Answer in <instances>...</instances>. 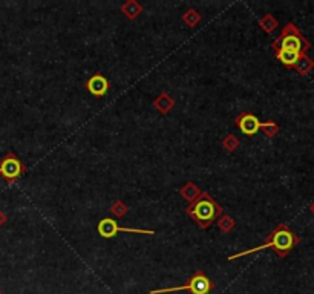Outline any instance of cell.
<instances>
[{"label":"cell","mask_w":314,"mask_h":294,"mask_svg":"<svg viewBox=\"0 0 314 294\" xmlns=\"http://www.w3.org/2000/svg\"><path fill=\"white\" fill-rule=\"evenodd\" d=\"M301 242L299 236L284 222H281L265 239V242L259 247H254V248H250V250H245V251H241V253H236L233 256H228L227 259L228 261H234L238 258H244L247 254H251V253H256V251H261V250H267V248H271L279 258H285L295 247H298Z\"/></svg>","instance_id":"obj_1"},{"label":"cell","mask_w":314,"mask_h":294,"mask_svg":"<svg viewBox=\"0 0 314 294\" xmlns=\"http://www.w3.org/2000/svg\"><path fill=\"white\" fill-rule=\"evenodd\" d=\"M186 213L200 228L206 230L213 224V221L224 214V208L213 199V196H210L207 192H201L195 202L189 204Z\"/></svg>","instance_id":"obj_2"},{"label":"cell","mask_w":314,"mask_h":294,"mask_svg":"<svg viewBox=\"0 0 314 294\" xmlns=\"http://www.w3.org/2000/svg\"><path fill=\"white\" fill-rule=\"evenodd\" d=\"M271 48L274 51H278V49H288V51L299 52V54H307V51L311 48V43L307 40V37L301 32V29L293 22H288L282 28L279 37H276L273 40Z\"/></svg>","instance_id":"obj_3"},{"label":"cell","mask_w":314,"mask_h":294,"mask_svg":"<svg viewBox=\"0 0 314 294\" xmlns=\"http://www.w3.org/2000/svg\"><path fill=\"white\" fill-rule=\"evenodd\" d=\"M214 288V284L206 276L204 271L197 270L193 276L189 279L187 284L181 287H172V288H160V290H152L150 294H166L175 293V291H190V294H209Z\"/></svg>","instance_id":"obj_4"},{"label":"cell","mask_w":314,"mask_h":294,"mask_svg":"<svg viewBox=\"0 0 314 294\" xmlns=\"http://www.w3.org/2000/svg\"><path fill=\"white\" fill-rule=\"evenodd\" d=\"M25 172H26L25 163L14 152H8L0 160V177L8 184H14Z\"/></svg>","instance_id":"obj_5"},{"label":"cell","mask_w":314,"mask_h":294,"mask_svg":"<svg viewBox=\"0 0 314 294\" xmlns=\"http://www.w3.org/2000/svg\"><path fill=\"white\" fill-rule=\"evenodd\" d=\"M97 230L100 233V236H103L106 239H110L113 238L116 233L123 231V233H135V234H149V236H153L156 234V231L153 230H141V228H127V227H120L116 224V221H113L112 218H105L99 222L97 225Z\"/></svg>","instance_id":"obj_6"},{"label":"cell","mask_w":314,"mask_h":294,"mask_svg":"<svg viewBox=\"0 0 314 294\" xmlns=\"http://www.w3.org/2000/svg\"><path fill=\"white\" fill-rule=\"evenodd\" d=\"M234 124L236 127L247 136H253L259 132L261 127V121L258 120V116L251 112H241L236 118H234Z\"/></svg>","instance_id":"obj_7"},{"label":"cell","mask_w":314,"mask_h":294,"mask_svg":"<svg viewBox=\"0 0 314 294\" xmlns=\"http://www.w3.org/2000/svg\"><path fill=\"white\" fill-rule=\"evenodd\" d=\"M85 88L88 89L89 94H92L94 97H105L106 94L110 89V82L106 79L105 75H102L100 72H97L95 75H92L86 83Z\"/></svg>","instance_id":"obj_8"},{"label":"cell","mask_w":314,"mask_h":294,"mask_svg":"<svg viewBox=\"0 0 314 294\" xmlns=\"http://www.w3.org/2000/svg\"><path fill=\"white\" fill-rule=\"evenodd\" d=\"M175 98L172 97L170 94H167V92H161L158 97L153 100V107L160 112V113H163V115H166V113H169L170 110H173V107H175Z\"/></svg>","instance_id":"obj_9"},{"label":"cell","mask_w":314,"mask_h":294,"mask_svg":"<svg viewBox=\"0 0 314 294\" xmlns=\"http://www.w3.org/2000/svg\"><path fill=\"white\" fill-rule=\"evenodd\" d=\"M302 54L299 52H295V51H288V49H278L274 51V57L288 69H293L295 65L298 63V60L301 58Z\"/></svg>","instance_id":"obj_10"},{"label":"cell","mask_w":314,"mask_h":294,"mask_svg":"<svg viewBox=\"0 0 314 294\" xmlns=\"http://www.w3.org/2000/svg\"><path fill=\"white\" fill-rule=\"evenodd\" d=\"M120 11H121L129 20H135V18L144 11V6H143L140 2H136V0H127V2H124V3L120 6Z\"/></svg>","instance_id":"obj_11"},{"label":"cell","mask_w":314,"mask_h":294,"mask_svg":"<svg viewBox=\"0 0 314 294\" xmlns=\"http://www.w3.org/2000/svg\"><path fill=\"white\" fill-rule=\"evenodd\" d=\"M180 195L183 196L189 204L195 202L200 195H201V189L195 184V183H186L181 189H180Z\"/></svg>","instance_id":"obj_12"},{"label":"cell","mask_w":314,"mask_h":294,"mask_svg":"<svg viewBox=\"0 0 314 294\" xmlns=\"http://www.w3.org/2000/svg\"><path fill=\"white\" fill-rule=\"evenodd\" d=\"M293 69H296V72H298L299 75L305 77V75H308L314 69V60L311 57H308L307 54H302Z\"/></svg>","instance_id":"obj_13"},{"label":"cell","mask_w":314,"mask_h":294,"mask_svg":"<svg viewBox=\"0 0 314 294\" xmlns=\"http://www.w3.org/2000/svg\"><path fill=\"white\" fill-rule=\"evenodd\" d=\"M258 25H259V28L262 31H265L267 34H271L279 26V22H278V18L273 14H265V15H262L258 20Z\"/></svg>","instance_id":"obj_14"},{"label":"cell","mask_w":314,"mask_h":294,"mask_svg":"<svg viewBox=\"0 0 314 294\" xmlns=\"http://www.w3.org/2000/svg\"><path fill=\"white\" fill-rule=\"evenodd\" d=\"M201 14L197 11V9H193V8H189L184 14H183V17H181V20L189 26V28H195L200 22H201Z\"/></svg>","instance_id":"obj_15"},{"label":"cell","mask_w":314,"mask_h":294,"mask_svg":"<svg viewBox=\"0 0 314 294\" xmlns=\"http://www.w3.org/2000/svg\"><path fill=\"white\" fill-rule=\"evenodd\" d=\"M259 130H262L267 138H274L279 133V124L273 120H268L265 123H261Z\"/></svg>","instance_id":"obj_16"},{"label":"cell","mask_w":314,"mask_h":294,"mask_svg":"<svg viewBox=\"0 0 314 294\" xmlns=\"http://www.w3.org/2000/svg\"><path fill=\"white\" fill-rule=\"evenodd\" d=\"M239 144H241V141H239V138L236 136V135H233V133H228V135H225L224 136V140L221 141V146L224 147V150L225 152H234L238 147H239Z\"/></svg>","instance_id":"obj_17"},{"label":"cell","mask_w":314,"mask_h":294,"mask_svg":"<svg viewBox=\"0 0 314 294\" xmlns=\"http://www.w3.org/2000/svg\"><path fill=\"white\" fill-rule=\"evenodd\" d=\"M234 227H236V222H234V219H233L230 214H222V216H219V219H218V228H219L222 233H230Z\"/></svg>","instance_id":"obj_18"},{"label":"cell","mask_w":314,"mask_h":294,"mask_svg":"<svg viewBox=\"0 0 314 294\" xmlns=\"http://www.w3.org/2000/svg\"><path fill=\"white\" fill-rule=\"evenodd\" d=\"M110 211H112V214L113 216H116V218H124L127 213H129V207L123 202V201H115L112 205H110Z\"/></svg>","instance_id":"obj_19"},{"label":"cell","mask_w":314,"mask_h":294,"mask_svg":"<svg viewBox=\"0 0 314 294\" xmlns=\"http://www.w3.org/2000/svg\"><path fill=\"white\" fill-rule=\"evenodd\" d=\"M6 221H8V216H6V213L0 210V228H2L3 225H5V222H6Z\"/></svg>","instance_id":"obj_20"},{"label":"cell","mask_w":314,"mask_h":294,"mask_svg":"<svg viewBox=\"0 0 314 294\" xmlns=\"http://www.w3.org/2000/svg\"><path fill=\"white\" fill-rule=\"evenodd\" d=\"M308 208H310V211H311V213L314 214V201L311 202V204H310V207H308Z\"/></svg>","instance_id":"obj_21"},{"label":"cell","mask_w":314,"mask_h":294,"mask_svg":"<svg viewBox=\"0 0 314 294\" xmlns=\"http://www.w3.org/2000/svg\"><path fill=\"white\" fill-rule=\"evenodd\" d=\"M0 294H3V293H2V290H0Z\"/></svg>","instance_id":"obj_22"}]
</instances>
